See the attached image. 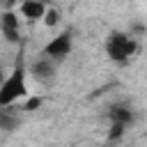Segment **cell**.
I'll return each instance as SVG.
<instances>
[{"mask_svg":"<svg viewBox=\"0 0 147 147\" xmlns=\"http://www.w3.org/2000/svg\"><path fill=\"white\" fill-rule=\"evenodd\" d=\"M23 96H28V67H25L23 46H21L16 64H14L11 74L5 78V83L0 87V108H11Z\"/></svg>","mask_w":147,"mask_h":147,"instance_id":"obj_1","label":"cell"},{"mask_svg":"<svg viewBox=\"0 0 147 147\" xmlns=\"http://www.w3.org/2000/svg\"><path fill=\"white\" fill-rule=\"evenodd\" d=\"M136 53H138V41L129 32L113 30L106 37V55H108L110 62H115V64H129Z\"/></svg>","mask_w":147,"mask_h":147,"instance_id":"obj_2","label":"cell"},{"mask_svg":"<svg viewBox=\"0 0 147 147\" xmlns=\"http://www.w3.org/2000/svg\"><path fill=\"white\" fill-rule=\"evenodd\" d=\"M71 48H74V30L67 28V30H62L60 34H55V37L44 46L41 55L51 57L53 62H60V60H64V57L71 53Z\"/></svg>","mask_w":147,"mask_h":147,"instance_id":"obj_3","label":"cell"},{"mask_svg":"<svg viewBox=\"0 0 147 147\" xmlns=\"http://www.w3.org/2000/svg\"><path fill=\"white\" fill-rule=\"evenodd\" d=\"M30 74L34 76V80H37L39 85L48 87V85H53V80H55V76H57V62H53V60L46 57V55H39V57L30 64Z\"/></svg>","mask_w":147,"mask_h":147,"instance_id":"obj_4","label":"cell"},{"mask_svg":"<svg viewBox=\"0 0 147 147\" xmlns=\"http://www.w3.org/2000/svg\"><path fill=\"white\" fill-rule=\"evenodd\" d=\"M0 32H2L5 41H9V44H21V21H18V11L2 9V14H0Z\"/></svg>","mask_w":147,"mask_h":147,"instance_id":"obj_5","label":"cell"},{"mask_svg":"<svg viewBox=\"0 0 147 147\" xmlns=\"http://www.w3.org/2000/svg\"><path fill=\"white\" fill-rule=\"evenodd\" d=\"M106 115H108L110 124H117V126H124V129H129V126L136 122V110H133V106L126 103V101H115V103H110Z\"/></svg>","mask_w":147,"mask_h":147,"instance_id":"obj_6","label":"cell"},{"mask_svg":"<svg viewBox=\"0 0 147 147\" xmlns=\"http://www.w3.org/2000/svg\"><path fill=\"white\" fill-rule=\"evenodd\" d=\"M16 11H18L23 18H28V21H39V18H46L48 7H46L41 0H25V2L18 5Z\"/></svg>","mask_w":147,"mask_h":147,"instance_id":"obj_7","label":"cell"},{"mask_svg":"<svg viewBox=\"0 0 147 147\" xmlns=\"http://www.w3.org/2000/svg\"><path fill=\"white\" fill-rule=\"evenodd\" d=\"M46 25H57L60 23V11L57 9H48V14H46Z\"/></svg>","mask_w":147,"mask_h":147,"instance_id":"obj_8","label":"cell"},{"mask_svg":"<svg viewBox=\"0 0 147 147\" xmlns=\"http://www.w3.org/2000/svg\"><path fill=\"white\" fill-rule=\"evenodd\" d=\"M101 147H110V145H101Z\"/></svg>","mask_w":147,"mask_h":147,"instance_id":"obj_9","label":"cell"}]
</instances>
